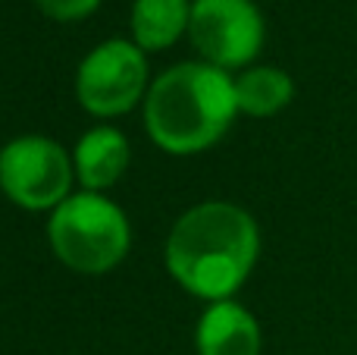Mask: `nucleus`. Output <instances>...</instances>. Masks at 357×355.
Here are the masks:
<instances>
[{
  "mask_svg": "<svg viewBox=\"0 0 357 355\" xmlns=\"http://www.w3.org/2000/svg\"><path fill=\"white\" fill-rule=\"evenodd\" d=\"M148 82V60L138 44L104 41L79 66V101L94 117H116L138 104Z\"/></svg>",
  "mask_w": 357,
  "mask_h": 355,
  "instance_id": "39448f33",
  "label": "nucleus"
},
{
  "mask_svg": "<svg viewBox=\"0 0 357 355\" xmlns=\"http://www.w3.org/2000/svg\"><path fill=\"white\" fill-rule=\"evenodd\" d=\"M260 236L251 214L229 201H204L178 217L167 239V264L188 293L226 302L257 261Z\"/></svg>",
  "mask_w": 357,
  "mask_h": 355,
  "instance_id": "f257e3e1",
  "label": "nucleus"
},
{
  "mask_svg": "<svg viewBox=\"0 0 357 355\" xmlns=\"http://www.w3.org/2000/svg\"><path fill=\"white\" fill-rule=\"evenodd\" d=\"M35 3H38V10H44L50 19L73 22V19H85L88 13H94L100 0H35Z\"/></svg>",
  "mask_w": 357,
  "mask_h": 355,
  "instance_id": "9b49d317",
  "label": "nucleus"
},
{
  "mask_svg": "<svg viewBox=\"0 0 357 355\" xmlns=\"http://www.w3.org/2000/svg\"><path fill=\"white\" fill-rule=\"evenodd\" d=\"M201 355H260L257 321L235 302H213L197 324Z\"/></svg>",
  "mask_w": 357,
  "mask_h": 355,
  "instance_id": "0eeeda50",
  "label": "nucleus"
},
{
  "mask_svg": "<svg viewBox=\"0 0 357 355\" xmlns=\"http://www.w3.org/2000/svg\"><path fill=\"white\" fill-rule=\"evenodd\" d=\"M188 35L204 60L235 69L254 60L264 44V19L251 0H195Z\"/></svg>",
  "mask_w": 357,
  "mask_h": 355,
  "instance_id": "423d86ee",
  "label": "nucleus"
},
{
  "mask_svg": "<svg viewBox=\"0 0 357 355\" xmlns=\"http://www.w3.org/2000/svg\"><path fill=\"white\" fill-rule=\"evenodd\" d=\"M191 19L188 0H135L132 6V35L142 50L169 48Z\"/></svg>",
  "mask_w": 357,
  "mask_h": 355,
  "instance_id": "1a4fd4ad",
  "label": "nucleus"
},
{
  "mask_svg": "<svg viewBox=\"0 0 357 355\" xmlns=\"http://www.w3.org/2000/svg\"><path fill=\"white\" fill-rule=\"evenodd\" d=\"M69 182H73L69 157L50 138L22 136L0 151V186L19 208L29 211L60 208L69 198Z\"/></svg>",
  "mask_w": 357,
  "mask_h": 355,
  "instance_id": "20e7f679",
  "label": "nucleus"
},
{
  "mask_svg": "<svg viewBox=\"0 0 357 355\" xmlns=\"http://www.w3.org/2000/svg\"><path fill=\"white\" fill-rule=\"evenodd\" d=\"M50 245L66 268L79 274H104L129 252V220L104 195H73L54 208Z\"/></svg>",
  "mask_w": 357,
  "mask_h": 355,
  "instance_id": "7ed1b4c3",
  "label": "nucleus"
},
{
  "mask_svg": "<svg viewBox=\"0 0 357 355\" xmlns=\"http://www.w3.org/2000/svg\"><path fill=\"white\" fill-rule=\"evenodd\" d=\"M291 79L282 69L273 66H257L248 69L245 75L235 79V101H238V110L251 113V117H270V113L282 110L291 101Z\"/></svg>",
  "mask_w": 357,
  "mask_h": 355,
  "instance_id": "9d476101",
  "label": "nucleus"
},
{
  "mask_svg": "<svg viewBox=\"0 0 357 355\" xmlns=\"http://www.w3.org/2000/svg\"><path fill=\"white\" fill-rule=\"evenodd\" d=\"M126 164H129V142L110 126L91 129L75 148V173L88 192L113 186L126 173Z\"/></svg>",
  "mask_w": 357,
  "mask_h": 355,
  "instance_id": "6e6552de",
  "label": "nucleus"
},
{
  "mask_svg": "<svg viewBox=\"0 0 357 355\" xmlns=\"http://www.w3.org/2000/svg\"><path fill=\"white\" fill-rule=\"evenodd\" d=\"M235 113V82L213 63H178L167 69L144 101L151 138L169 154L210 148Z\"/></svg>",
  "mask_w": 357,
  "mask_h": 355,
  "instance_id": "f03ea898",
  "label": "nucleus"
}]
</instances>
